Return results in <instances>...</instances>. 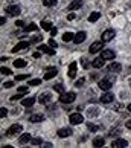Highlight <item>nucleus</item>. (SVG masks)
I'll list each match as a JSON object with an SVG mask.
<instances>
[{
  "mask_svg": "<svg viewBox=\"0 0 131 148\" xmlns=\"http://www.w3.org/2000/svg\"><path fill=\"white\" fill-rule=\"evenodd\" d=\"M21 131H23V127H21L20 124H14V125H11V127L8 128V131H6V134L9 136V138H14V136H17V134H20Z\"/></svg>",
  "mask_w": 131,
  "mask_h": 148,
  "instance_id": "obj_1",
  "label": "nucleus"
},
{
  "mask_svg": "<svg viewBox=\"0 0 131 148\" xmlns=\"http://www.w3.org/2000/svg\"><path fill=\"white\" fill-rule=\"evenodd\" d=\"M76 95L73 92H67V93H61V96H59V101H61L63 104H72L75 101Z\"/></svg>",
  "mask_w": 131,
  "mask_h": 148,
  "instance_id": "obj_2",
  "label": "nucleus"
},
{
  "mask_svg": "<svg viewBox=\"0 0 131 148\" xmlns=\"http://www.w3.org/2000/svg\"><path fill=\"white\" fill-rule=\"evenodd\" d=\"M69 121L72 125H79V124H83L84 118H83V114H79V113H73V114H70Z\"/></svg>",
  "mask_w": 131,
  "mask_h": 148,
  "instance_id": "obj_3",
  "label": "nucleus"
},
{
  "mask_svg": "<svg viewBox=\"0 0 131 148\" xmlns=\"http://www.w3.org/2000/svg\"><path fill=\"white\" fill-rule=\"evenodd\" d=\"M113 38H114V31H113V29H107V31H104V34H102V41H104V43L111 41Z\"/></svg>",
  "mask_w": 131,
  "mask_h": 148,
  "instance_id": "obj_4",
  "label": "nucleus"
},
{
  "mask_svg": "<svg viewBox=\"0 0 131 148\" xmlns=\"http://www.w3.org/2000/svg\"><path fill=\"white\" fill-rule=\"evenodd\" d=\"M111 147L113 148H127L128 147V140H125V139H114Z\"/></svg>",
  "mask_w": 131,
  "mask_h": 148,
  "instance_id": "obj_5",
  "label": "nucleus"
},
{
  "mask_svg": "<svg viewBox=\"0 0 131 148\" xmlns=\"http://www.w3.org/2000/svg\"><path fill=\"white\" fill-rule=\"evenodd\" d=\"M38 49H40V52H44V53H47V55H53V53H55V49L50 47L49 45H40Z\"/></svg>",
  "mask_w": 131,
  "mask_h": 148,
  "instance_id": "obj_6",
  "label": "nucleus"
},
{
  "mask_svg": "<svg viewBox=\"0 0 131 148\" xmlns=\"http://www.w3.org/2000/svg\"><path fill=\"white\" fill-rule=\"evenodd\" d=\"M6 12H8V15H18L21 11H20V6H17V5H12V6H8L6 8Z\"/></svg>",
  "mask_w": 131,
  "mask_h": 148,
  "instance_id": "obj_7",
  "label": "nucleus"
},
{
  "mask_svg": "<svg viewBox=\"0 0 131 148\" xmlns=\"http://www.w3.org/2000/svg\"><path fill=\"white\" fill-rule=\"evenodd\" d=\"M102 43L104 41H95L93 45L90 46V53H96V52H99V51H102Z\"/></svg>",
  "mask_w": 131,
  "mask_h": 148,
  "instance_id": "obj_8",
  "label": "nucleus"
},
{
  "mask_svg": "<svg viewBox=\"0 0 131 148\" xmlns=\"http://www.w3.org/2000/svg\"><path fill=\"white\" fill-rule=\"evenodd\" d=\"M111 86H113L111 84V79H101L99 81V87H101L102 90H107L108 92V90L111 89Z\"/></svg>",
  "mask_w": 131,
  "mask_h": 148,
  "instance_id": "obj_9",
  "label": "nucleus"
},
{
  "mask_svg": "<svg viewBox=\"0 0 131 148\" xmlns=\"http://www.w3.org/2000/svg\"><path fill=\"white\" fill-rule=\"evenodd\" d=\"M57 73H58V70H57L55 67L47 69V70H46V73H44V79H46V81H47V79H52L53 76H57Z\"/></svg>",
  "mask_w": 131,
  "mask_h": 148,
  "instance_id": "obj_10",
  "label": "nucleus"
},
{
  "mask_svg": "<svg viewBox=\"0 0 131 148\" xmlns=\"http://www.w3.org/2000/svg\"><path fill=\"white\" fill-rule=\"evenodd\" d=\"M85 38H87V34H85L84 31H81V32H78V34L75 35V38H73V41L76 43V45H79V43H83V41L85 40Z\"/></svg>",
  "mask_w": 131,
  "mask_h": 148,
  "instance_id": "obj_11",
  "label": "nucleus"
},
{
  "mask_svg": "<svg viewBox=\"0 0 131 148\" xmlns=\"http://www.w3.org/2000/svg\"><path fill=\"white\" fill-rule=\"evenodd\" d=\"M114 101V96L111 95V93H104V95L101 96V102L102 104H110Z\"/></svg>",
  "mask_w": 131,
  "mask_h": 148,
  "instance_id": "obj_12",
  "label": "nucleus"
},
{
  "mask_svg": "<svg viewBox=\"0 0 131 148\" xmlns=\"http://www.w3.org/2000/svg\"><path fill=\"white\" fill-rule=\"evenodd\" d=\"M52 99V96H50V93H41L40 98H38V101H40L41 104H49Z\"/></svg>",
  "mask_w": 131,
  "mask_h": 148,
  "instance_id": "obj_13",
  "label": "nucleus"
},
{
  "mask_svg": "<svg viewBox=\"0 0 131 148\" xmlns=\"http://www.w3.org/2000/svg\"><path fill=\"white\" fill-rule=\"evenodd\" d=\"M101 57H102L104 60H114V52L110 51V49H105V51H102Z\"/></svg>",
  "mask_w": 131,
  "mask_h": 148,
  "instance_id": "obj_14",
  "label": "nucleus"
},
{
  "mask_svg": "<svg viewBox=\"0 0 131 148\" xmlns=\"http://www.w3.org/2000/svg\"><path fill=\"white\" fill-rule=\"evenodd\" d=\"M26 47H29V41H21V43H18V45L12 49V52H20V51H25Z\"/></svg>",
  "mask_w": 131,
  "mask_h": 148,
  "instance_id": "obj_15",
  "label": "nucleus"
},
{
  "mask_svg": "<svg viewBox=\"0 0 131 148\" xmlns=\"http://www.w3.org/2000/svg\"><path fill=\"white\" fill-rule=\"evenodd\" d=\"M81 6H83V2H81V0H73V2L67 6V11H75V9H78Z\"/></svg>",
  "mask_w": 131,
  "mask_h": 148,
  "instance_id": "obj_16",
  "label": "nucleus"
},
{
  "mask_svg": "<svg viewBox=\"0 0 131 148\" xmlns=\"http://www.w3.org/2000/svg\"><path fill=\"white\" fill-rule=\"evenodd\" d=\"M104 63H105V60L101 57V58L93 60V61H91V66H93L95 69H101V67H104Z\"/></svg>",
  "mask_w": 131,
  "mask_h": 148,
  "instance_id": "obj_17",
  "label": "nucleus"
},
{
  "mask_svg": "<svg viewBox=\"0 0 131 148\" xmlns=\"http://www.w3.org/2000/svg\"><path fill=\"white\" fill-rule=\"evenodd\" d=\"M121 69H122V66L119 64V63H111L110 66H108V70L113 73H117V72H121Z\"/></svg>",
  "mask_w": 131,
  "mask_h": 148,
  "instance_id": "obj_18",
  "label": "nucleus"
},
{
  "mask_svg": "<svg viewBox=\"0 0 131 148\" xmlns=\"http://www.w3.org/2000/svg\"><path fill=\"white\" fill-rule=\"evenodd\" d=\"M70 134H72V130H70V128H59L58 130V136H59V138H69Z\"/></svg>",
  "mask_w": 131,
  "mask_h": 148,
  "instance_id": "obj_19",
  "label": "nucleus"
},
{
  "mask_svg": "<svg viewBox=\"0 0 131 148\" xmlns=\"http://www.w3.org/2000/svg\"><path fill=\"white\" fill-rule=\"evenodd\" d=\"M29 140H31V134L29 133H23V134H20V138H18V142H20L21 145L28 144Z\"/></svg>",
  "mask_w": 131,
  "mask_h": 148,
  "instance_id": "obj_20",
  "label": "nucleus"
},
{
  "mask_svg": "<svg viewBox=\"0 0 131 148\" xmlns=\"http://www.w3.org/2000/svg\"><path fill=\"white\" fill-rule=\"evenodd\" d=\"M69 76L70 78H75L76 76V63H70V66H69Z\"/></svg>",
  "mask_w": 131,
  "mask_h": 148,
  "instance_id": "obj_21",
  "label": "nucleus"
},
{
  "mask_svg": "<svg viewBox=\"0 0 131 148\" xmlns=\"http://www.w3.org/2000/svg\"><path fill=\"white\" fill-rule=\"evenodd\" d=\"M34 102H35V99H34V98H31V96L21 99V104H23L25 107H32V106H34Z\"/></svg>",
  "mask_w": 131,
  "mask_h": 148,
  "instance_id": "obj_22",
  "label": "nucleus"
},
{
  "mask_svg": "<svg viewBox=\"0 0 131 148\" xmlns=\"http://www.w3.org/2000/svg\"><path fill=\"white\" fill-rule=\"evenodd\" d=\"M29 121H31V122H34V124H37V122L44 121V116H43V114H32V116L29 118Z\"/></svg>",
  "mask_w": 131,
  "mask_h": 148,
  "instance_id": "obj_23",
  "label": "nucleus"
},
{
  "mask_svg": "<svg viewBox=\"0 0 131 148\" xmlns=\"http://www.w3.org/2000/svg\"><path fill=\"white\" fill-rule=\"evenodd\" d=\"M99 18H101V12H98V11H96V12H91L90 14L89 21H90V23H95V21H98Z\"/></svg>",
  "mask_w": 131,
  "mask_h": 148,
  "instance_id": "obj_24",
  "label": "nucleus"
},
{
  "mask_svg": "<svg viewBox=\"0 0 131 148\" xmlns=\"http://www.w3.org/2000/svg\"><path fill=\"white\" fill-rule=\"evenodd\" d=\"M104 144H105V140H104V138H95V139H93V147H96V148H101V147H104Z\"/></svg>",
  "mask_w": 131,
  "mask_h": 148,
  "instance_id": "obj_25",
  "label": "nucleus"
},
{
  "mask_svg": "<svg viewBox=\"0 0 131 148\" xmlns=\"http://www.w3.org/2000/svg\"><path fill=\"white\" fill-rule=\"evenodd\" d=\"M25 66H26L25 60H15L14 61V67H17V69H21V67H25Z\"/></svg>",
  "mask_w": 131,
  "mask_h": 148,
  "instance_id": "obj_26",
  "label": "nucleus"
},
{
  "mask_svg": "<svg viewBox=\"0 0 131 148\" xmlns=\"http://www.w3.org/2000/svg\"><path fill=\"white\" fill-rule=\"evenodd\" d=\"M73 38H75V35L72 34V32H66V34L63 35V40H64L66 43H67V41H72Z\"/></svg>",
  "mask_w": 131,
  "mask_h": 148,
  "instance_id": "obj_27",
  "label": "nucleus"
},
{
  "mask_svg": "<svg viewBox=\"0 0 131 148\" xmlns=\"http://www.w3.org/2000/svg\"><path fill=\"white\" fill-rule=\"evenodd\" d=\"M41 28L43 29H46V31H50L52 28H53V26H52V23H50V21H43V23H41Z\"/></svg>",
  "mask_w": 131,
  "mask_h": 148,
  "instance_id": "obj_28",
  "label": "nucleus"
},
{
  "mask_svg": "<svg viewBox=\"0 0 131 148\" xmlns=\"http://www.w3.org/2000/svg\"><path fill=\"white\" fill-rule=\"evenodd\" d=\"M43 5H44V6H55L57 0H43Z\"/></svg>",
  "mask_w": 131,
  "mask_h": 148,
  "instance_id": "obj_29",
  "label": "nucleus"
},
{
  "mask_svg": "<svg viewBox=\"0 0 131 148\" xmlns=\"http://www.w3.org/2000/svg\"><path fill=\"white\" fill-rule=\"evenodd\" d=\"M31 142H32V145H35V147H40V145L43 144L41 138H35V139H31Z\"/></svg>",
  "mask_w": 131,
  "mask_h": 148,
  "instance_id": "obj_30",
  "label": "nucleus"
},
{
  "mask_svg": "<svg viewBox=\"0 0 131 148\" xmlns=\"http://www.w3.org/2000/svg\"><path fill=\"white\" fill-rule=\"evenodd\" d=\"M37 29H38L37 25H29V26H26V28H25L26 32H32V31H37Z\"/></svg>",
  "mask_w": 131,
  "mask_h": 148,
  "instance_id": "obj_31",
  "label": "nucleus"
},
{
  "mask_svg": "<svg viewBox=\"0 0 131 148\" xmlns=\"http://www.w3.org/2000/svg\"><path fill=\"white\" fill-rule=\"evenodd\" d=\"M81 64H83L84 69H89L90 67V63H89V60H87V58H81Z\"/></svg>",
  "mask_w": 131,
  "mask_h": 148,
  "instance_id": "obj_32",
  "label": "nucleus"
},
{
  "mask_svg": "<svg viewBox=\"0 0 131 148\" xmlns=\"http://www.w3.org/2000/svg\"><path fill=\"white\" fill-rule=\"evenodd\" d=\"M53 90L58 92V93H64V86L63 84H57L55 87H53Z\"/></svg>",
  "mask_w": 131,
  "mask_h": 148,
  "instance_id": "obj_33",
  "label": "nucleus"
},
{
  "mask_svg": "<svg viewBox=\"0 0 131 148\" xmlns=\"http://www.w3.org/2000/svg\"><path fill=\"white\" fill-rule=\"evenodd\" d=\"M28 78V73H25V75H17L15 76V81H23V79H26Z\"/></svg>",
  "mask_w": 131,
  "mask_h": 148,
  "instance_id": "obj_34",
  "label": "nucleus"
},
{
  "mask_svg": "<svg viewBox=\"0 0 131 148\" xmlns=\"http://www.w3.org/2000/svg\"><path fill=\"white\" fill-rule=\"evenodd\" d=\"M6 114H8V110H6L5 107H2V108H0V116H2V118H5Z\"/></svg>",
  "mask_w": 131,
  "mask_h": 148,
  "instance_id": "obj_35",
  "label": "nucleus"
},
{
  "mask_svg": "<svg viewBox=\"0 0 131 148\" xmlns=\"http://www.w3.org/2000/svg\"><path fill=\"white\" fill-rule=\"evenodd\" d=\"M29 84L31 86H38V84H41V79H32V81H29Z\"/></svg>",
  "mask_w": 131,
  "mask_h": 148,
  "instance_id": "obj_36",
  "label": "nucleus"
},
{
  "mask_svg": "<svg viewBox=\"0 0 131 148\" xmlns=\"http://www.w3.org/2000/svg\"><path fill=\"white\" fill-rule=\"evenodd\" d=\"M83 84H84V78H79V79L75 83V86H76V87H83Z\"/></svg>",
  "mask_w": 131,
  "mask_h": 148,
  "instance_id": "obj_37",
  "label": "nucleus"
},
{
  "mask_svg": "<svg viewBox=\"0 0 131 148\" xmlns=\"http://www.w3.org/2000/svg\"><path fill=\"white\" fill-rule=\"evenodd\" d=\"M49 46H50V47H53V49H55V47H57V41H55V40H53V38H50V40H49Z\"/></svg>",
  "mask_w": 131,
  "mask_h": 148,
  "instance_id": "obj_38",
  "label": "nucleus"
},
{
  "mask_svg": "<svg viewBox=\"0 0 131 148\" xmlns=\"http://www.w3.org/2000/svg\"><path fill=\"white\" fill-rule=\"evenodd\" d=\"M18 93H21V95H25V93H28V87H20V89L17 90Z\"/></svg>",
  "mask_w": 131,
  "mask_h": 148,
  "instance_id": "obj_39",
  "label": "nucleus"
},
{
  "mask_svg": "<svg viewBox=\"0 0 131 148\" xmlns=\"http://www.w3.org/2000/svg\"><path fill=\"white\" fill-rule=\"evenodd\" d=\"M3 75H11V70L9 69H6V67H2V70H0Z\"/></svg>",
  "mask_w": 131,
  "mask_h": 148,
  "instance_id": "obj_40",
  "label": "nucleus"
},
{
  "mask_svg": "<svg viewBox=\"0 0 131 148\" xmlns=\"http://www.w3.org/2000/svg\"><path fill=\"white\" fill-rule=\"evenodd\" d=\"M12 86H14L12 81H6V83L3 84V87H6V89H9V87H12Z\"/></svg>",
  "mask_w": 131,
  "mask_h": 148,
  "instance_id": "obj_41",
  "label": "nucleus"
},
{
  "mask_svg": "<svg viewBox=\"0 0 131 148\" xmlns=\"http://www.w3.org/2000/svg\"><path fill=\"white\" fill-rule=\"evenodd\" d=\"M89 130H91V131H96V130H98V127H96L95 124H90V122H89Z\"/></svg>",
  "mask_w": 131,
  "mask_h": 148,
  "instance_id": "obj_42",
  "label": "nucleus"
},
{
  "mask_svg": "<svg viewBox=\"0 0 131 148\" xmlns=\"http://www.w3.org/2000/svg\"><path fill=\"white\" fill-rule=\"evenodd\" d=\"M41 40H43V37H40V35H37V37L32 38V41H34V43H38V41H41Z\"/></svg>",
  "mask_w": 131,
  "mask_h": 148,
  "instance_id": "obj_43",
  "label": "nucleus"
},
{
  "mask_svg": "<svg viewBox=\"0 0 131 148\" xmlns=\"http://www.w3.org/2000/svg\"><path fill=\"white\" fill-rule=\"evenodd\" d=\"M114 134H119V128H116V130H111V131H110V136H114Z\"/></svg>",
  "mask_w": 131,
  "mask_h": 148,
  "instance_id": "obj_44",
  "label": "nucleus"
},
{
  "mask_svg": "<svg viewBox=\"0 0 131 148\" xmlns=\"http://www.w3.org/2000/svg\"><path fill=\"white\" fill-rule=\"evenodd\" d=\"M75 17H76V15H75V14H73V12H70V14H69V15H67V18H69V20H73V18H75Z\"/></svg>",
  "mask_w": 131,
  "mask_h": 148,
  "instance_id": "obj_45",
  "label": "nucleus"
},
{
  "mask_svg": "<svg viewBox=\"0 0 131 148\" xmlns=\"http://www.w3.org/2000/svg\"><path fill=\"white\" fill-rule=\"evenodd\" d=\"M57 34V28H52L50 29V35H55Z\"/></svg>",
  "mask_w": 131,
  "mask_h": 148,
  "instance_id": "obj_46",
  "label": "nucleus"
},
{
  "mask_svg": "<svg viewBox=\"0 0 131 148\" xmlns=\"http://www.w3.org/2000/svg\"><path fill=\"white\" fill-rule=\"evenodd\" d=\"M116 110H117V112L122 110V106H121V104H116Z\"/></svg>",
  "mask_w": 131,
  "mask_h": 148,
  "instance_id": "obj_47",
  "label": "nucleus"
},
{
  "mask_svg": "<svg viewBox=\"0 0 131 148\" xmlns=\"http://www.w3.org/2000/svg\"><path fill=\"white\" fill-rule=\"evenodd\" d=\"M127 128L131 130V121H128V122H127Z\"/></svg>",
  "mask_w": 131,
  "mask_h": 148,
  "instance_id": "obj_48",
  "label": "nucleus"
},
{
  "mask_svg": "<svg viewBox=\"0 0 131 148\" xmlns=\"http://www.w3.org/2000/svg\"><path fill=\"white\" fill-rule=\"evenodd\" d=\"M5 21H6V20H5V17H2V18H0V25H5Z\"/></svg>",
  "mask_w": 131,
  "mask_h": 148,
  "instance_id": "obj_49",
  "label": "nucleus"
},
{
  "mask_svg": "<svg viewBox=\"0 0 131 148\" xmlns=\"http://www.w3.org/2000/svg\"><path fill=\"white\" fill-rule=\"evenodd\" d=\"M128 110L131 112V104H128Z\"/></svg>",
  "mask_w": 131,
  "mask_h": 148,
  "instance_id": "obj_50",
  "label": "nucleus"
}]
</instances>
